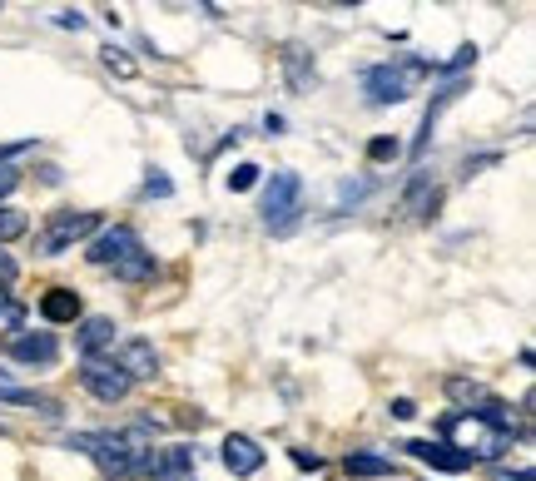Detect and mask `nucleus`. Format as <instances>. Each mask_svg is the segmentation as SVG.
<instances>
[{
  "label": "nucleus",
  "instance_id": "412c9836",
  "mask_svg": "<svg viewBox=\"0 0 536 481\" xmlns=\"http://www.w3.org/2000/svg\"><path fill=\"white\" fill-rule=\"evenodd\" d=\"M100 60H105V70H115L120 80H134V75H139V65H134L125 50H115V45H105V50H100Z\"/></svg>",
  "mask_w": 536,
  "mask_h": 481
},
{
  "label": "nucleus",
  "instance_id": "cd10ccee",
  "mask_svg": "<svg viewBox=\"0 0 536 481\" xmlns=\"http://www.w3.org/2000/svg\"><path fill=\"white\" fill-rule=\"evenodd\" d=\"M15 184H20V169L0 164V199H10V194H15Z\"/></svg>",
  "mask_w": 536,
  "mask_h": 481
},
{
  "label": "nucleus",
  "instance_id": "393cba45",
  "mask_svg": "<svg viewBox=\"0 0 536 481\" xmlns=\"http://www.w3.org/2000/svg\"><path fill=\"white\" fill-rule=\"evenodd\" d=\"M254 184H259V169H254V164H239V169L229 174V189H234V194H244V189H254Z\"/></svg>",
  "mask_w": 536,
  "mask_h": 481
},
{
  "label": "nucleus",
  "instance_id": "4be33fe9",
  "mask_svg": "<svg viewBox=\"0 0 536 481\" xmlns=\"http://www.w3.org/2000/svg\"><path fill=\"white\" fill-rule=\"evenodd\" d=\"M368 179H348V184H338V204H333V214H343L348 204H358V199H368Z\"/></svg>",
  "mask_w": 536,
  "mask_h": 481
},
{
  "label": "nucleus",
  "instance_id": "4468645a",
  "mask_svg": "<svg viewBox=\"0 0 536 481\" xmlns=\"http://www.w3.org/2000/svg\"><path fill=\"white\" fill-rule=\"evenodd\" d=\"M442 392H447V397H452L457 407H467V412H487V407L497 402V397H492V392H487L482 382H472V377H457V372H452V377L442 382Z\"/></svg>",
  "mask_w": 536,
  "mask_h": 481
},
{
  "label": "nucleus",
  "instance_id": "6ab92c4d",
  "mask_svg": "<svg viewBox=\"0 0 536 481\" xmlns=\"http://www.w3.org/2000/svg\"><path fill=\"white\" fill-rule=\"evenodd\" d=\"M25 328V303H15L5 288H0V333H20Z\"/></svg>",
  "mask_w": 536,
  "mask_h": 481
},
{
  "label": "nucleus",
  "instance_id": "2eb2a0df",
  "mask_svg": "<svg viewBox=\"0 0 536 481\" xmlns=\"http://www.w3.org/2000/svg\"><path fill=\"white\" fill-rule=\"evenodd\" d=\"M0 402H15V407H35L40 417H60V402L50 392H30V387H10L0 382Z\"/></svg>",
  "mask_w": 536,
  "mask_h": 481
},
{
  "label": "nucleus",
  "instance_id": "dca6fc26",
  "mask_svg": "<svg viewBox=\"0 0 536 481\" xmlns=\"http://www.w3.org/2000/svg\"><path fill=\"white\" fill-rule=\"evenodd\" d=\"M343 472H348V477H358V481H373V477H393V462H388V457H378V452H348Z\"/></svg>",
  "mask_w": 536,
  "mask_h": 481
},
{
  "label": "nucleus",
  "instance_id": "20e7f679",
  "mask_svg": "<svg viewBox=\"0 0 536 481\" xmlns=\"http://www.w3.org/2000/svg\"><path fill=\"white\" fill-rule=\"evenodd\" d=\"M80 387H85L95 402H110V407H115V402H125V397H130L134 382L120 372V367H115V362L85 358V362H80Z\"/></svg>",
  "mask_w": 536,
  "mask_h": 481
},
{
  "label": "nucleus",
  "instance_id": "bb28decb",
  "mask_svg": "<svg viewBox=\"0 0 536 481\" xmlns=\"http://www.w3.org/2000/svg\"><path fill=\"white\" fill-rule=\"evenodd\" d=\"M144 194H159V199H169V194H174V184H169L159 169H149V179H144Z\"/></svg>",
  "mask_w": 536,
  "mask_h": 481
},
{
  "label": "nucleus",
  "instance_id": "5701e85b",
  "mask_svg": "<svg viewBox=\"0 0 536 481\" xmlns=\"http://www.w3.org/2000/svg\"><path fill=\"white\" fill-rule=\"evenodd\" d=\"M283 65H288L293 90H303V85H308V70H303V50H298V45H288V50H283Z\"/></svg>",
  "mask_w": 536,
  "mask_h": 481
},
{
  "label": "nucleus",
  "instance_id": "423d86ee",
  "mask_svg": "<svg viewBox=\"0 0 536 481\" xmlns=\"http://www.w3.org/2000/svg\"><path fill=\"white\" fill-rule=\"evenodd\" d=\"M139 248H144V243H139V234H134L130 224H115V229H100V234L90 239V253H85V258H90L95 268H115V263H125Z\"/></svg>",
  "mask_w": 536,
  "mask_h": 481
},
{
  "label": "nucleus",
  "instance_id": "aec40b11",
  "mask_svg": "<svg viewBox=\"0 0 536 481\" xmlns=\"http://www.w3.org/2000/svg\"><path fill=\"white\" fill-rule=\"evenodd\" d=\"M25 229H30V219H25L20 209H5V204H0V248H5V243H15Z\"/></svg>",
  "mask_w": 536,
  "mask_h": 481
},
{
  "label": "nucleus",
  "instance_id": "7ed1b4c3",
  "mask_svg": "<svg viewBox=\"0 0 536 481\" xmlns=\"http://www.w3.org/2000/svg\"><path fill=\"white\" fill-rule=\"evenodd\" d=\"M100 234V214L90 209H60L45 219V234H40V253H65L70 243L80 239H95Z\"/></svg>",
  "mask_w": 536,
  "mask_h": 481
},
{
  "label": "nucleus",
  "instance_id": "9d476101",
  "mask_svg": "<svg viewBox=\"0 0 536 481\" xmlns=\"http://www.w3.org/2000/svg\"><path fill=\"white\" fill-rule=\"evenodd\" d=\"M10 358L15 362H40V367H50V362L60 358V343H55V333H15V343H10Z\"/></svg>",
  "mask_w": 536,
  "mask_h": 481
},
{
  "label": "nucleus",
  "instance_id": "f257e3e1",
  "mask_svg": "<svg viewBox=\"0 0 536 481\" xmlns=\"http://www.w3.org/2000/svg\"><path fill=\"white\" fill-rule=\"evenodd\" d=\"M65 447L95 457V467L110 481H130L139 472V457L149 452V432L144 427H130V432H80Z\"/></svg>",
  "mask_w": 536,
  "mask_h": 481
},
{
  "label": "nucleus",
  "instance_id": "a878e982",
  "mask_svg": "<svg viewBox=\"0 0 536 481\" xmlns=\"http://www.w3.org/2000/svg\"><path fill=\"white\" fill-rule=\"evenodd\" d=\"M398 154H402L398 139H373V144H368V159H378V164H388V159H398Z\"/></svg>",
  "mask_w": 536,
  "mask_h": 481
},
{
  "label": "nucleus",
  "instance_id": "1a4fd4ad",
  "mask_svg": "<svg viewBox=\"0 0 536 481\" xmlns=\"http://www.w3.org/2000/svg\"><path fill=\"white\" fill-rule=\"evenodd\" d=\"M224 467H229L234 477H254V472H264V452H259V442L244 437V432H229V437H224Z\"/></svg>",
  "mask_w": 536,
  "mask_h": 481
},
{
  "label": "nucleus",
  "instance_id": "0eeeda50",
  "mask_svg": "<svg viewBox=\"0 0 536 481\" xmlns=\"http://www.w3.org/2000/svg\"><path fill=\"white\" fill-rule=\"evenodd\" d=\"M189 467H194V447H149L144 457H139V472L134 477H154V481H179L189 477Z\"/></svg>",
  "mask_w": 536,
  "mask_h": 481
},
{
  "label": "nucleus",
  "instance_id": "f8f14e48",
  "mask_svg": "<svg viewBox=\"0 0 536 481\" xmlns=\"http://www.w3.org/2000/svg\"><path fill=\"white\" fill-rule=\"evenodd\" d=\"M402 452H412L417 462L442 467V472H467V467H472V457H467V452H457V447H447V442H407Z\"/></svg>",
  "mask_w": 536,
  "mask_h": 481
},
{
  "label": "nucleus",
  "instance_id": "ddd939ff",
  "mask_svg": "<svg viewBox=\"0 0 536 481\" xmlns=\"http://www.w3.org/2000/svg\"><path fill=\"white\" fill-rule=\"evenodd\" d=\"M40 318H45V323H80V318H85L80 293H70V288H45V298H40Z\"/></svg>",
  "mask_w": 536,
  "mask_h": 481
},
{
  "label": "nucleus",
  "instance_id": "b1692460",
  "mask_svg": "<svg viewBox=\"0 0 536 481\" xmlns=\"http://www.w3.org/2000/svg\"><path fill=\"white\" fill-rule=\"evenodd\" d=\"M467 65H477V45H462V50H457V55L437 70V75H457V70H467Z\"/></svg>",
  "mask_w": 536,
  "mask_h": 481
},
{
  "label": "nucleus",
  "instance_id": "c756f323",
  "mask_svg": "<svg viewBox=\"0 0 536 481\" xmlns=\"http://www.w3.org/2000/svg\"><path fill=\"white\" fill-rule=\"evenodd\" d=\"M492 481H532V472H527V467H517V472H512V467H497Z\"/></svg>",
  "mask_w": 536,
  "mask_h": 481
},
{
  "label": "nucleus",
  "instance_id": "473e14b6",
  "mask_svg": "<svg viewBox=\"0 0 536 481\" xmlns=\"http://www.w3.org/2000/svg\"><path fill=\"white\" fill-rule=\"evenodd\" d=\"M293 462H298V467H313V472L323 467V457H318V452H293Z\"/></svg>",
  "mask_w": 536,
  "mask_h": 481
},
{
  "label": "nucleus",
  "instance_id": "f03ea898",
  "mask_svg": "<svg viewBox=\"0 0 536 481\" xmlns=\"http://www.w3.org/2000/svg\"><path fill=\"white\" fill-rule=\"evenodd\" d=\"M298 214H303V179L293 169H283V174H273L264 194V224L273 234H288L298 224Z\"/></svg>",
  "mask_w": 536,
  "mask_h": 481
},
{
  "label": "nucleus",
  "instance_id": "2f4dec72",
  "mask_svg": "<svg viewBox=\"0 0 536 481\" xmlns=\"http://www.w3.org/2000/svg\"><path fill=\"white\" fill-rule=\"evenodd\" d=\"M388 412H393V417H398V422H407V417H417V407H412V402H407V397H398V402H393V407H388Z\"/></svg>",
  "mask_w": 536,
  "mask_h": 481
},
{
  "label": "nucleus",
  "instance_id": "9b49d317",
  "mask_svg": "<svg viewBox=\"0 0 536 481\" xmlns=\"http://www.w3.org/2000/svg\"><path fill=\"white\" fill-rule=\"evenodd\" d=\"M75 348L85 353V358H100L105 348H115V318H80V328H75Z\"/></svg>",
  "mask_w": 536,
  "mask_h": 481
},
{
  "label": "nucleus",
  "instance_id": "39448f33",
  "mask_svg": "<svg viewBox=\"0 0 536 481\" xmlns=\"http://www.w3.org/2000/svg\"><path fill=\"white\" fill-rule=\"evenodd\" d=\"M422 65L417 60H407V65H373V70H363V85H368V95L378 100V105H402L407 100V90H412V75H417Z\"/></svg>",
  "mask_w": 536,
  "mask_h": 481
},
{
  "label": "nucleus",
  "instance_id": "f3484780",
  "mask_svg": "<svg viewBox=\"0 0 536 481\" xmlns=\"http://www.w3.org/2000/svg\"><path fill=\"white\" fill-rule=\"evenodd\" d=\"M115 278H125V283H144V278H154V253H130L125 263H115Z\"/></svg>",
  "mask_w": 536,
  "mask_h": 481
},
{
  "label": "nucleus",
  "instance_id": "6e6552de",
  "mask_svg": "<svg viewBox=\"0 0 536 481\" xmlns=\"http://www.w3.org/2000/svg\"><path fill=\"white\" fill-rule=\"evenodd\" d=\"M115 367L130 377V382H149V377H159V353H154V343H144V338H125L120 348H115Z\"/></svg>",
  "mask_w": 536,
  "mask_h": 481
},
{
  "label": "nucleus",
  "instance_id": "a211bd4d",
  "mask_svg": "<svg viewBox=\"0 0 536 481\" xmlns=\"http://www.w3.org/2000/svg\"><path fill=\"white\" fill-rule=\"evenodd\" d=\"M437 204V189H427V179H412V189H407V199H402V214H422V209H432Z\"/></svg>",
  "mask_w": 536,
  "mask_h": 481
},
{
  "label": "nucleus",
  "instance_id": "c85d7f7f",
  "mask_svg": "<svg viewBox=\"0 0 536 481\" xmlns=\"http://www.w3.org/2000/svg\"><path fill=\"white\" fill-rule=\"evenodd\" d=\"M15 278H20V263L0 248V288H5V283H15Z\"/></svg>",
  "mask_w": 536,
  "mask_h": 481
},
{
  "label": "nucleus",
  "instance_id": "7c9ffc66",
  "mask_svg": "<svg viewBox=\"0 0 536 481\" xmlns=\"http://www.w3.org/2000/svg\"><path fill=\"white\" fill-rule=\"evenodd\" d=\"M55 20H60V25H65V30H85V15H75V10H60V15H55Z\"/></svg>",
  "mask_w": 536,
  "mask_h": 481
}]
</instances>
